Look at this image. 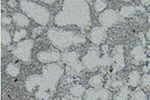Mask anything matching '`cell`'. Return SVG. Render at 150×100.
<instances>
[{"label": "cell", "mask_w": 150, "mask_h": 100, "mask_svg": "<svg viewBox=\"0 0 150 100\" xmlns=\"http://www.w3.org/2000/svg\"><path fill=\"white\" fill-rule=\"evenodd\" d=\"M53 95L47 93L45 91H42V90L37 89L34 92V97L36 99H51Z\"/></svg>", "instance_id": "484cf974"}, {"label": "cell", "mask_w": 150, "mask_h": 100, "mask_svg": "<svg viewBox=\"0 0 150 100\" xmlns=\"http://www.w3.org/2000/svg\"><path fill=\"white\" fill-rule=\"evenodd\" d=\"M28 35V32L27 30H26L25 28H20L19 30L15 31L13 34V37H12V39H13L14 42H19V41L23 40V39H25L26 37H27Z\"/></svg>", "instance_id": "7402d4cb"}, {"label": "cell", "mask_w": 150, "mask_h": 100, "mask_svg": "<svg viewBox=\"0 0 150 100\" xmlns=\"http://www.w3.org/2000/svg\"><path fill=\"white\" fill-rule=\"evenodd\" d=\"M40 1L45 4H47V5H52V4H54L55 2H57L58 0H40Z\"/></svg>", "instance_id": "1f68e13d"}, {"label": "cell", "mask_w": 150, "mask_h": 100, "mask_svg": "<svg viewBox=\"0 0 150 100\" xmlns=\"http://www.w3.org/2000/svg\"><path fill=\"white\" fill-rule=\"evenodd\" d=\"M130 56H131L133 62H134L136 65H140V63L144 62L145 60L147 59L144 47L141 45L135 46V47L131 50V52H130Z\"/></svg>", "instance_id": "4fadbf2b"}, {"label": "cell", "mask_w": 150, "mask_h": 100, "mask_svg": "<svg viewBox=\"0 0 150 100\" xmlns=\"http://www.w3.org/2000/svg\"><path fill=\"white\" fill-rule=\"evenodd\" d=\"M112 71L113 73L121 71L125 67V58H124V47L123 45H116L112 51Z\"/></svg>", "instance_id": "30bf717a"}, {"label": "cell", "mask_w": 150, "mask_h": 100, "mask_svg": "<svg viewBox=\"0 0 150 100\" xmlns=\"http://www.w3.org/2000/svg\"><path fill=\"white\" fill-rule=\"evenodd\" d=\"M5 72L9 76L16 77V76H18L19 73H20V67H19L18 65L14 64V63H9L5 67Z\"/></svg>", "instance_id": "44dd1931"}, {"label": "cell", "mask_w": 150, "mask_h": 100, "mask_svg": "<svg viewBox=\"0 0 150 100\" xmlns=\"http://www.w3.org/2000/svg\"><path fill=\"white\" fill-rule=\"evenodd\" d=\"M130 95H131V99H135V100H146V99H148L146 93H145L143 90L140 89V88H137L136 90H134V91H133Z\"/></svg>", "instance_id": "cb8c5ba5"}, {"label": "cell", "mask_w": 150, "mask_h": 100, "mask_svg": "<svg viewBox=\"0 0 150 100\" xmlns=\"http://www.w3.org/2000/svg\"><path fill=\"white\" fill-rule=\"evenodd\" d=\"M61 57L62 54L57 50H42L36 54V59L42 64L58 62L61 60Z\"/></svg>", "instance_id": "8fae6325"}, {"label": "cell", "mask_w": 150, "mask_h": 100, "mask_svg": "<svg viewBox=\"0 0 150 100\" xmlns=\"http://www.w3.org/2000/svg\"><path fill=\"white\" fill-rule=\"evenodd\" d=\"M130 95V91L129 88L126 86V85H123L121 88H119L118 92L116 93L114 96L112 97V99L115 100H125L128 99V96Z\"/></svg>", "instance_id": "d6986e66"}, {"label": "cell", "mask_w": 150, "mask_h": 100, "mask_svg": "<svg viewBox=\"0 0 150 100\" xmlns=\"http://www.w3.org/2000/svg\"><path fill=\"white\" fill-rule=\"evenodd\" d=\"M19 7L22 13L26 14L40 26H46L50 22L51 13L45 6L31 0H19Z\"/></svg>", "instance_id": "277c9868"}, {"label": "cell", "mask_w": 150, "mask_h": 100, "mask_svg": "<svg viewBox=\"0 0 150 100\" xmlns=\"http://www.w3.org/2000/svg\"><path fill=\"white\" fill-rule=\"evenodd\" d=\"M109 85L111 87H112L113 89H119L121 88V87L123 86L124 84V81L121 79H118V78H116V79H113L112 81H109Z\"/></svg>", "instance_id": "83f0119b"}, {"label": "cell", "mask_w": 150, "mask_h": 100, "mask_svg": "<svg viewBox=\"0 0 150 100\" xmlns=\"http://www.w3.org/2000/svg\"><path fill=\"white\" fill-rule=\"evenodd\" d=\"M121 1H123V2H126V3H129V2H131L132 0H121Z\"/></svg>", "instance_id": "d590c367"}, {"label": "cell", "mask_w": 150, "mask_h": 100, "mask_svg": "<svg viewBox=\"0 0 150 100\" xmlns=\"http://www.w3.org/2000/svg\"><path fill=\"white\" fill-rule=\"evenodd\" d=\"M147 20H148V23L150 24V13L148 14V18H147Z\"/></svg>", "instance_id": "8d00e7d4"}, {"label": "cell", "mask_w": 150, "mask_h": 100, "mask_svg": "<svg viewBox=\"0 0 150 100\" xmlns=\"http://www.w3.org/2000/svg\"><path fill=\"white\" fill-rule=\"evenodd\" d=\"M112 93L110 92V90L104 87H100V88H91L86 89L85 94L83 96V99L85 100H107L112 98Z\"/></svg>", "instance_id": "9c48e42d"}, {"label": "cell", "mask_w": 150, "mask_h": 100, "mask_svg": "<svg viewBox=\"0 0 150 100\" xmlns=\"http://www.w3.org/2000/svg\"><path fill=\"white\" fill-rule=\"evenodd\" d=\"M103 76L100 74H95L93 76H91L88 80V84L90 85L91 87H94V88H100V87H103Z\"/></svg>", "instance_id": "ac0fdd59"}, {"label": "cell", "mask_w": 150, "mask_h": 100, "mask_svg": "<svg viewBox=\"0 0 150 100\" xmlns=\"http://www.w3.org/2000/svg\"><path fill=\"white\" fill-rule=\"evenodd\" d=\"M135 12H136V7L132 5H124L120 8L119 15L124 17V18H131L134 16Z\"/></svg>", "instance_id": "e0dca14e"}, {"label": "cell", "mask_w": 150, "mask_h": 100, "mask_svg": "<svg viewBox=\"0 0 150 100\" xmlns=\"http://www.w3.org/2000/svg\"><path fill=\"white\" fill-rule=\"evenodd\" d=\"M46 36L50 43L59 50H65L73 45L86 43L85 36L82 34L75 33L74 31L50 28L47 30Z\"/></svg>", "instance_id": "3957f363"}, {"label": "cell", "mask_w": 150, "mask_h": 100, "mask_svg": "<svg viewBox=\"0 0 150 100\" xmlns=\"http://www.w3.org/2000/svg\"><path fill=\"white\" fill-rule=\"evenodd\" d=\"M64 68L57 62L44 64L41 69V74H32L25 80V89L28 92H33L39 89L53 95L57 89L59 81L64 74Z\"/></svg>", "instance_id": "7a4b0ae2"}, {"label": "cell", "mask_w": 150, "mask_h": 100, "mask_svg": "<svg viewBox=\"0 0 150 100\" xmlns=\"http://www.w3.org/2000/svg\"><path fill=\"white\" fill-rule=\"evenodd\" d=\"M140 84H141V87H143V88H149L150 87V73H145L144 75H142Z\"/></svg>", "instance_id": "4316f807"}, {"label": "cell", "mask_w": 150, "mask_h": 100, "mask_svg": "<svg viewBox=\"0 0 150 100\" xmlns=\"http://www.w3.org/2000/svg\"><path fill=\"white\" fill-rule=\"evenodd\" d=\"M12 21L19 28H26L30 24V18L26 14L20 12H15L12 14Z\"/></svg>", "instance_id": "5bb4252c"}, {"label": "cell", "mask_w": 150, "mask_h": 100, "mask_svg": "<svg viewBox=\"0 0 150 100\" xmlns=\"http://www.w3.org/2000/svg\"><path fill=\"white\" fill-rule=\"evenodd\" d=\"M106 35H107V30H106L105 27H103V26H95L89 32L88 38L92 44L97 46L103 42V40L106 38Z\"/></svg>", "instance_id": "7c38bea8"}, {"label": "cell", "mask_w": 150, "mask_h": 100, "mask_svg": "<svg viewBox=\"0 0 150 100\" xmlns=\"http://www.w3.org/2000/svg\"><path fill=\"white\" fill-rule=\"evenodd\" d=\"M140 81H141V75H140V73L137 70H132L128 74V84L131 87L136 88L140 84Z\"/></svg>", "instance_id": "2e32d148"}, {"label": "cell", "mask_w": 150, "mask_h": 100, "mask_svg": "<svg viewBox=\"0 0 150 100\" xmlns=\"http://www.w3.org/2000/svg\"><path fill=\"white\" fill-rule=\"evenodd\" d=\"M12 21V17H9V16H5V15H2L1 16V24L2 25H9L11 24Z\"/></svg>", "instance_id": "f1b7e54d"}, {"label": "cell", "mask_w": 150, "mask_h": 100, "mask_svg": "<svg viewBox=\"0 0 150 100\" xmlns=\"http://www.w3.org/2000/svg\"><path fill=\"white\" fill-rule=\"evenodd\" d=\"M62 99H70V100H78L76 98V97H74L73 95H64L63 97H62Z\"/></svg>", "instance_id": "d6a6232c"}, {"label": "cell", "mask_w": 150, "mask_h": 100, "mask_svg": "<svg viewBox=\"0 0 150 100\" xmlns=\"http://www.w3.org/2000/svg\"><path fill=\"white\" fill-rule=\"evenodd\" d=\"M141 4L143 6H149L150 5V0H141Z\"/></svg>", "instance_id": "836d02e7"}, {"label": "cell", "mask_w": 150, "mask_h": 100, "mask_svg": "<svg viewBox=\"0 0 150 100\" xmlns=\"http://www.w3.org/2000/svg\"><path fill=\"white\" fill-rule=\"evenodd\" d=\"M148 61H149V67H150V58H149V59H148Z\"/></svg>", "instance_id": "f35d334b"}, {"label": "cell", "mask_w": 150, "mask_h": 100, "mask_svg": "<svg viewBox=\"0 0 150 100\" xmlns=\"http://www.w3.org/2000/svg\"><path fill=\"white\" fill-rule=\"evenodd\" d=\"M53 22L57 27L74 25L87 30L91 25V10L85 0H63L60 11L54 16Z\"/></svg>", "instance_id": "6da1fadb"}, {"label": "cell", "mask_w": 150, "mask_h": 100, "mask_svg": "<svg viewBox=\"0 0 150 100\" xmlns=\"http://www.w3.org/2000/svg\"><path fill=\"white\" fill-rule=\"evenodd\" d=\"M7 4H8L9 6L12 7V8H14V7H16L17 5H19V4L16 2V0H9L8 2H7Z\"/></svg>", "instance_id": "4dcf8cb0"}, {"label": "cell", "mask_w": 150, "mask_h": 100, "mask_svg": "<svg viewBox=\"0 0 150 100\" xmlns=\"http://www.w3.org/2000/svg\"><path fill=\"white\" fill-rule=\"evenodd\" d=\"M119 21V13L113 9H105L98 16V22L106 29L113 27Z\"/></svg>", "instance_id": "ba28073f"}, {"label": "cell", "mask_w": 150, "mask_h": 100, "mask_svg": "<svg viewBox=\"0 0 150 100\" xmlns=\"http://www.w3.org/2000/svg\"><path fill=\"white\" fill-rule=\"evenodd\" d=\"M112 63H113L112 56H110L108 54V52H104V54L101 56V58H100V66L103 68L109 67V66H112Z\"/></svg>", "instance_id": "603a6c76"}, {"label": "cell", "mask_w": 150, "mask_h": 100, "mask_svg": "<svg viewBox=\"0 0 150 100\" xmlns=\"http://www.w3.org/2000/svg\"><path fill=\"white\" fill-rule=\"evenodd\" d=\"M93 7H94V10L96 12L101 13V12L107 8V3H106L104 0H95V2H94V4H93Z\"/></svg>", "instance_id": "d4e9b609"}, {"label": "cell", "mask_w": 150, "mask_h": 100, "mask_svg": "<svg viewBox=\"0 0 150 100\" xmlns=\"http://www.w3.org/2000/svg\"><path fill=\"white\" fill-rule=\"evenodd\" d=\"M85 91H86V88L84 85L82 84H76V85H73L72 87L69 88V92L71 95H73L74 97H76L77 99H82L85 94Z\"/></svg>", "instance_id": "9a60e30c"}, {"label": "cell", "mask_w": 150, "mask_h": 100, "mask_svg": "<svg viewBox=\"0 0 150 100\" xmlns=\"http://www.w3.org/2000/svg\"><path fill=\"white\" fill-rule=\"evenodd\" d=\"M100 52L98 48L96 47H90L87 50L86 54L82 58V64L84 65L85 69L89 71H95L100 67Z\"/></svg>", "instance_id": "52a82bcc"}, {"label": "cell", "mask_w": 150, "mask_h": 100, "mask_svg": "<svg viewBox=\"0 0 150 100\" xmlns=\"http://www.w3.org/2000/svg\"><path fill=\"white\" fill-rule=\"evenodd\" d=\"M34 47V41L33 39H23L17 42L15 47L12 49V55L18 60L25 63L31 62L32 59V49Z\"/></svg>", "instance_id": "5b68a950"}, {"label": "cell", "mask_w": 150, "mask_h": 100, "mask_svg": "<svg viewBox=\"0 0 150 100\" xmlns=\"http://www.w3.org/2000/svg\"><path fill=\"white\" fill-rule=\"evenodd\" d=\"M146 39L150 42V28H148V30L146 32Z\"/></svg>", "instance_id": "e575fe53"}, {"label": "cell", "mask_w": 150, "mask_h": 100, "mask_svg": "<svg viewBox=\"0 0 150 100\" xmlns=\"http://www.w3.org/2000/svg\"><path fill=\"white\" fill-rule=\"evenodd\" d=\"M0 41H1L2 46H8L13 41L10 33L8 30L4 28H1V32H0Z\"/></svg>", "instance_id": "ffe728a7"}, {"label": "cell", "mask_w": 150, "mask_h": 100, "mask_svg": "<svg viewBox=\"0 0 150 100\" xmlns=\"http://www.w3.org/2000/svg\"><path fill=\"white\" fill-rule=\"evenodd\" d=\"M62 62L65 63L67 66V70L71 74H81L83 70L85 69L82 61L79 60V54L76 51H68V52L62 53L61 57Z\"/></svg>", "instance_id": "8992f818"}, {"label": "cell", "mask_w": 150, "mask_h": 100, "mask_svg": "<svg viewBox=\"0 0 150 100\" xmlns=\"http://www.w3.org/2000/svg\"><path fill=\"white\" fill-rule=\"evenodd\" d=\"M43 27L44 26H38V27H36L33 29V31H32V37H35V36H37V35H40L41 33H42V31H43Z\"/></svg>", "instance_id": "f546056e"}, {"label": "cell", "mask_w": 150, "mask_h": 100, "mask_svg": "<svg viewBox=\"0 0 150 100\" xmlns=\"http://www.w3.org/2000/svg\"><path fill=\"white\" fill-rule=\"evenodd\" d=\"M86 2H91V1H93V0H85Z\"/></svg>", "instance_id": "74e56055"}]
</instances>
